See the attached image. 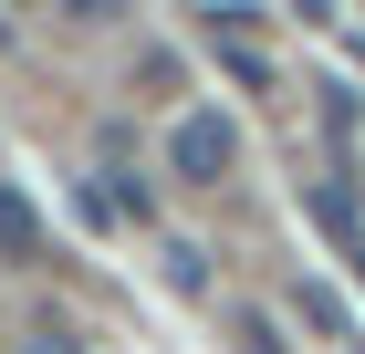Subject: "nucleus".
Instances as JSON below:
<instances>
[{
	"mask_svg": "<svg viewBox=\"0 0 365 354\" xmlns=\"http://www.w3.org/2000/svg\"><path fill=\"white\" fill-rule=\"evenodd\" d=\"M230 157H240V125L230 115H178V136H168V167L188 177V188H220Z\"/></svg>",
	"mask_w": 365,
	"mask_h": 354,
	"instance_id": "obj_1",
	"label": "nucleus"
},
{
	"mask_svg": "<svg viewBox=\"0 0 365 354\" xmlns=\"http://www.w3.org/2000/svg\"><path fill=\"white\" fill-rule=\"evenodd\" d=\"M0 261H42V219H31V198L0 177Z\"/></svg>",
	"mask_w": 365,
	"mask_h": 354,
	"instance_id": "obj_2",
	"label": "nucleus"
},
{
	"mask_svg": "<svg viewBox=\"0 0 365 354\" xmlns=\"http://www.w3.org/2000/svg\"><path fill=\"white\" fill-rule=\"evenodd\" d=\"M220 63H230L240 83H272V63H261V42H240V31H220Z\"/></svg>",
	"mask_w": 365,
	"mask_h": 354,
	"instance_id": "obj_3",
	"label": "nucleus"
},
{
	"mask_svg": "<svg viewBox=\"0 0 365 354\" xmlns=\"http://www.w3.org/2000/svg\"><path fill=\"white\" fill-rule=\"evenodd\" d=\"M115 11H125V0H73V21H115Z\"/></svg>",
	"mask_w": 365,
	"mask_h": 354,
	"instance_id": "obj_4",
	"label": "nucleus"
},
{
	"mask_svg": "<svg viewBox=\"0 0 365 354\" xmlns=\"http://www.w3.org/2000/svg\"><path fill=\"white\" fill-rule=\"evenodd\" d=\"M31 354H84V344H73V333H31Z\"/></svg>",
	"mask_w": 365,
	"mask_h": 354,
	"instance_id": "obj_5",
	"label": "nucleus"
}]
</instances>
